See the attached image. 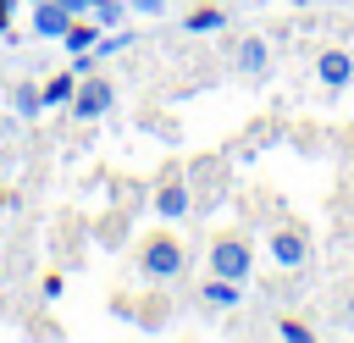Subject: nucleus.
I'll return each mask as SVG.
<instances>
[{"label":"nucleus","mask_w":354,"mask_h":343,"mask_svg":"<svg viewBox=\"0 0 354 343\" xmlns=\"http://www.w3.org/2000/svg\"><path fill=\"white\" fill-rule=\"evenodd\" d=\"M127 11H133V17H160L166 0H127Z\"/></svg>","instance_id":"16"},{"label":"nucleus","mask_w":354,"mask_h":343,"mask_svg":"<svg viewBox=\"0 0 354 343\" xmlns=\"http://www.w3.org/2000/svg\"><path fill=\"white\" fill-rule=\"evenodd\" d=\"M72 94H77V72L66 66V72H55V77L44 83V111H66V105H72Z\"/></svg>","instance_id":"11"},{"label":"nucleus","mask_w":354,"mask_h":343,"mask_svg":"<svg viewBox=\"0 0 354 343\" xmlns=\"http://www.w3.org/2000/svg\"><path fill=\"white\" fill-rule=\"evenodd\" d=\"M277 337H288V343H310L315 332H310L304 321H282V326H277Z\"/></svg>","instance_id":"15"},{"label":"nucleus","mask_w":354,"mask_h":343,"mask_svg":"<svg viewBox=\"0 0 354 343\" xmlns=\"http://www.w3.org/2000/svg\"><path fill=\"white\" fill-rule=\"evenodd\" d=\"M22 6H39V0H22Z\"/></svg>","instance_id":"21"},{"label":"nucleus","mask_w":354,"mask_h":343,"mask_svg":"<svg viewBox=\"0 0 354 343\" xmlns=\"http://www.w3.org/2000/svg\"><path fill=\"white\" fill-rule=\"evenodd\" d=\"M6 100H11V111H17V116H28V122H33V116H44V89H33V83H17Z\"/></svg>","instance_id":"12"},{"label":"nucleus","mask_w":354,"mask_h":343,"mask_svg":"<svg viewBox=\"0 0 354 343\" xmlns=\"http://www.w3.org/2000/svg\"><path fill=\"white\" fill-rule=\"evenodd\" d=\"M315 83H321L326 94H343V89L354 83V50H337V44L321 50V55H315Z\"/></svg>","instance_id":"5"},{"label":"nucleus","mask_w":354,"mask_h":343,"mask_svg":"<svg viewBox=\"0 0 354 343\" xmlns=\"http://www.w3.org/2000/svg\"><path fill=\"white\" fill-rule=\"evenodd\" d=\"M61 6H66L72 17H88V11H94V0H61Z\"/></svg>","instance_id":"18"},{"label":"nucleus","mask_w":354,"mask_h":343,"mask_svg":"<svg viewBox=\"0 0 354 343\" xmlns=\"http://www.w3.org/2000/svg\"><path fill=\"white\" fill-rule=\"evenodd\" d=\"M177 271H183V243L171 232H149L138 243V277L144 282H171Z\"/></svg>","instance_id":"1"},{"label":"nucleus","mask_w":354,"mask_h":343,"mask_svg":"<svg viewBox=\"0 0 354 343\" xmlns=\"http://www.w3.org/2000/svg\"><path fill=\"white\" fill-rule=\"evenodd\" d=\"M66 28H72V11H66L61 0H39V6H33V33H39V39H55V44H61Z\"/></svg>","instance_id":"7"},{"label":"nucleus","mask_w":354,"mask_h":343,"mask_svg":"<svg viewBox=\"0 0 354 343\" xmlns=\"http://www.w3.org/2000/svg\"><path fill=\"white\" fill-rule=\"evenodd\" d=\"M100 33H105V28H100L94 17H72V28L61 33V44H66L72 55H83V50H94V44H100Z\"/></svg>","instance_id":"10"},{"label":"nucleus","mask_w":354,"mask_h":343,"mask_svg":"<svg viewBox=\"0 0 354 343\" xmlns=\"http://www.w3.org/2000/svg\"><path fill=\"white\" fill-rule=\"evenodd\" d=\"M232 66H238L243 77H266V72H271V44H266V39H243V44L232 50Z\"/></svg>","instance_id":"8"},{"label":"nucleus","mask_w":354,"mask_h":343,"mask_svg":"<svg viewBox=\"0 0 354 343\" xmlns=\"http://www.w3.org/2000/svg\"><path fill=\"white\" fill-rule=\"evenodd\" d=\"M348 332H354V293H348Z\"/></svg>","instance_id":"19"},{"label":"nucleus","mask_w":354,"mask_h":343,"mask_svg":"<svg viewBox=\"0 0 354 343\" xmlns=\"http://www.w3.org/2000/svg\"><path fill=\"white\" fill-rule=\"evenodd\" d=\"M183 28H188V33H221V28H227V11H221V6H199V11L183 17Z\"/></svg>","instance_id":"13"},{"label":"nucleus","mask_w":354,"mask_h":343,"mask_svg":"<svg viewBox=\"0 0 354 343\" xmlns=\"http://www.w3.org/2000/svg\"><path fill=\"white\" fill-rule=\"evenodd\" d=\"M0 221H6V199H0Z\"/></svg>","instance_id":"20"},{"label":"nucleus","mask_w":354,"mask_h":343,"mask_svg":"<svg viewBox=\"0 0 354 343\" xmlns=\"http://www.w3.org/2000/svg\"><path fill=\"white\" fill-rule=\"evenodd\" d=\"M210 271H216V277H232V282H249V271H254V243H249L243 232H221V238L210 243Z\"/></svg>","instance_id":"2"},{"label":"nucleus","mask_w":354,"mask_h":343,"mask_svg":"<svg viewBox=\"0 0 354 343\" xmlns=\"http://www.w3.org/2000/svg\"><path fill=\"white\" fill-rule=\"evenodd\" d=\"M188 210H194V194H188V183H183V177H166V183L155 188V216H160V221H183Z\"/></svg>","instance_id":"6"},{"label":"nucleus","mask_w":354,"mask_h":343,"mask_svg":"<svg viewBox=\"0 0 354 343\" xmlns=\"http://www.w3.org/2000/svg\"><path fill=\"white\" fill-rule=\"evenodd\" d=\"M100 28H122L127 22V0H94V11H88Z\"/></svg>","instance_id":"14"},{"label":"nucleus","mask_w":354,"mask_h":343,"mask_svg":"<svg viewBox=\"0 0 354 343\" xmlns=\"http://www.w3.org/2000/svg\"><path fill=\"white\" fill-rule=\"evenodd\" d=\"M111 105H116V89H111L105 77H94V72H88V77H77V94H72V105H66V111H72L77 122H100Z\"/></svg>","instance_id":"4"},{"label":"nucleus","mask_w":354,"mask_h":343,"mask_svg":"<svg viewBox=\"0 0 354 343\" xmlns=\"http://www.w3.org/2000/svg\"><path fill=\"white\" fill-rule=\"evenodd\" d=\"M199 299H205L210 310H238V304H243V282H232V277H216V271H210V282L199 288Z\"/></svg>","instance_id":"9"},{"label":"nucleus","mask_w":354,"mask_h":343,"mask_svg":"<svg viewBox=\"0 0 354 343\" xmlns=\"http://www.w3.org/2000/svg\"><path fill=\"white\" fill-rule=\"evenodd\" d=\"M22 0H0V39H11V11H17Z\"/></svg>","instance_id":"17"},{"label":"nucleus","mask_w":354,"mask_h":343,"mask_svg":"<svg viewBox=\"0 0 354 343\" xmlns=\"http://www.w3.org/2000/svg\"><path fill=\"white\" fill-rule=\"evenodd\" d=\"M266 254H271L282 271H304V266H310V254H315L310 227H277V232L266 238Z\"/></svg>","instance_id":"3"}]
</instances>
